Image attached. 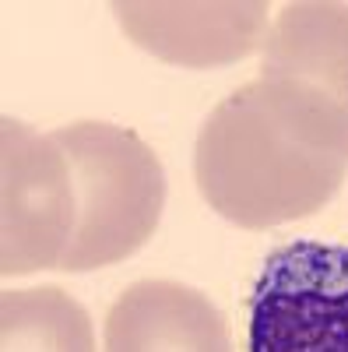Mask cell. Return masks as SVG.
Instances as JSON below:
<instances>
[{
    "label": "cell",
    "mask_w": 348,
    "mask_h": 352,
    "mask_svg": "<svg viewBox=\"0 0 348 352\" xmlns=\"http://www.w3.org/2000/svg\"><path fill=\"white\" fill-rule=\"evenodd\" d=\"M49 134L71 162L78 197V226L60 272H95L137 254L165 204L159 155L134 131L102 120H78Z\"/></svg>",
    "instance_id": "obj_2"
},
{
    "label": "cell",
    "mask_w": 348,
    "mask_h": 352,
    "mask_svg": "<svg viewBox=\"0 0 348 352\" xmlns=\"http://www.w3.org/2000/svg\"><path fill=\"white\" fill-rule=\"evenodd\" d=\"M348 162L306 144L246 81L205 120L194 148L197 190L225 222L271 229L310 219L341 190Z\"/></svg>",
    "instance_id": "obj_1"
},
{
    "label": "cell",
    "mask_w": 348,
    "mask_h": 352,
    "mask_svg": "<svg viewBox=\"0 0 348 352\" xmlns=\"http://www.w3.org/2000/svg\"><path fill=\"white\" fill-rule=\"evenodd\" d=\"M113 14L127 39L176 67H222L236 64L264 46L268 14L264 0H218V4H162L127 0L113 4Z\"/></svg>",
    "instance_id": "obj_6"
},
{
    "label": "cell",
    "mask_w": 348,
    "mask_h": 352,
    "mask_svg": "<svg viewBox=\"0 0 348 352\" xmlns=\"http://www.w3.org/2000/svg\"><path fill=\"white\" fill-rule=\"evenodd\" d=\"M257 81L306 144L348 162V4H285L264 36Z\"/></svg>",
    "instance_id": "obj_3"
},
{
    "label": "cell",
    "mask_w": 348,
    "mask_h": 352,
    "mask_svg": "<svg viewBox=\"0 0 348 352\" xmlns=\"http://www.w3.org/2000/svg\"><path fill=\"white\" fill-rule=\"evenodd\" d=\"M4 166V229L0 272L21 278L60 268L78 226L74 173L53 134H36L28 124L4 116L0 124Z\"/></svg>",
    "instance_id": "obj_5"
},
{
    "label": "cell",
    "mask_w": 348,
    "mask_h": 352,
    "mask_svg": "<svg viewBox=\"0 0 348 352\" xmlns=\"http://www.w3.org/2000/svg\"><path fill=\"white\" fill-rule=\"evenodd\" d=\"M0 352H95L92 317L64 289H8L0 296Z\"/></svg>",
    "instance_id": "obj_8"
},
{
    "label": "cell",
    "mask_w": 348,
    "mask_h": 352,
    "mask_svg": "<svg viewBox=\"0 0 348 352\" xmlns=\"http://www.w3.org/2000/svg\"><path fill=\"white\" fill-rule=\"evenodd\" d=\"M102 352H232L229 324L200 289L141 278L106 314Z\"/></svg>",
    "instance_id": "obj_7"
},
{
    "label": "cell",
    "mask_w": 348,
    "mask_h": 352,
    "mask_svg": "<svg viewBox=\"0 0 348 352\" xmlns=\"http://www.w3.org/2000/svg\"><path fill=\"white\" fill-rule=\"evenodd\" d=\"M250 352H348V243L268 254L250 300Z\"/></svg>",
    "instance_id": "obj_4"
}]
</instances>
